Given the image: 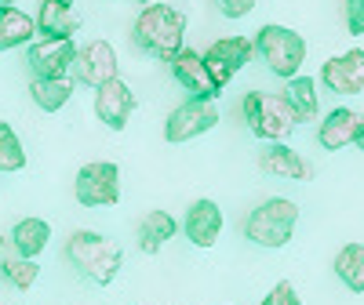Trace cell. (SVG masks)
Wrapping results in <instances>:
<instances>
[{
	"instance_id": "1",
	"label": "cell",
	"mask_w": 364,
	"mask_h": 305,
	"mask_svg": "<svg viewBox=\"0 0 364 305\" xmlns=\"http://www.w3.org/2000/svg\"><path fill=\"white\" fill-rule=\"evenodd\" d=\"M132 33L146 55L168 62L175 51H182V40H186V11H178L171 4H146L135 18Z\"/></svg>"
},
{
	"instance_id": "2",
	"label": "cell",
	"mask_w": 364,
	"mask_h": 305,
	"mask_svg": "<svg viewBox=\"0 0 364 305\" xmlns=\"http://www.w3.org/2000/svg\"><path fill=\"white\" fill-rule=\"evenodd\" d=\"M66 258L77 272H84L95 284H113L120 265H124V251L113 240H106L99 233H87V229H80L66 240Z\"/></svg>"
},
{
	"instance_id": "3",
	"label": "cell",
	"mask_w": 364,
	"mask_h": 305,
	"mask_svg": "<svg viewBox=\"0 0 364 305\" xmlns=\"http://www.w3.org/2000/svg\"><path fill=\"white\" fill-rule=\"evenodd\" d=\"M240 116H245L248 131L262 142H284L299 128V116L291 113V106L281 95H269V91H248L245 102H240Z\"/></svg>"
},
{
	"instance_id": "4",
	"label": "cell",
	"mask_w": 364,
	"mask_h": 305,
	"mask_svg": "<svg viewBox=\"0 0 364 305\" xmlns=\"http://www.w3.org/2000/svg\"><path fill=\"white\" fill-rule=\"evenodd\" d=\"M295 222H299V204H291L284 196H269L248 211L245 236L252 243H259V248H284L295 236Z\"/></svg>"
},
{
	"instance_id": "5",
	"label": "cell",
	"mask_w": 364,
	"mask_h": 305,
	"mask_svg": "<svg viewBox=\"0 0 364 305\" xmlns=\"http://www.w3.org/2000/svg\"><path fill=\"white\" fill-rule=\"evenodd\" d=\"M255 51L262 55V62L269 66V73L281 77V80H291L302 70V62H306V40H302L295 29L277 26V22H269V26L259 29Z\"/></svg>"
},
{
	"instance_id": "6",
	"label": "cell",
	"mask_w": 364,
	"mask_h": 305,
	"mask_svg": "<svg viewBox=\"0 0 364 305\" xmlns=\"http://www.w3.org/2000/svg\"><path fill=\"white\" fill-rule=\"evenodd\" d=\"M73 196L80 207H113L120 200V167L109 160L84 164L73 178Z\"/></svg>"
},
{
	"instance_id": "7",
	"label": "cell",
	"mask_w": 364,
	"mask_h": 305,
	"mask_svg": "<svg viewBox=\"0 0 364 305\" xmlns=\"http://www.w3.org/2000/svg\"><path fill=\"white\" fill-rule=\"evenodd\" d=\"M215 124H219V109H215V102L186 99L182 106H175V109L168 113V120H164V138H168L171 145H178V142H190V138L211 131Z\"/></svg>"
},
{
	"instance_id": "8",
	"label": "cell",
	"mask_w": 364,
	"mask_h": 305,
	"mask_svg": "<svg viewBox=\"0 0 364 305\" xmlns=\"http://www.w3.org/2000/svg\"><path fill=\"white\" fill-rule=\"evenodd\" d=\"M70 70H73V84H87V87H99L120 77V62L109 40H87L84 48H77Z\"/></svg>"
},
{
	"instance_id": "9",
	"label": "cell",
	"mask_w": 364,
	"mask_h": 305,
	"mask_svg": "<svg viewBox=\"0 0 364 305\" xmlns=\"http://www.w3.org/2000/svg\"><path fill=\"white\" fill-rule=\"evenodd\" d=\"M171 77H175V84L186 91L190 99H200V102H215L219 99V84L211 80V73H208V66H204V55L200 51H190V48H182V51H175L171 58Z\"/></svg>"
},
{
	"instance_id": "10",
	"label": "cell",
	"mask_w": 364,
	"mask_h": 305,
	"mask_svg": "<svg viewBox=\"0 0 364 305\" xmlns=\"http://www.w3.org/2000/svg\"><path fill=\"white\" fill-rule=\"evenodd\" d=\"M252 55H255V44L248 37H223V40H215L204 51V66H208L211 80H215L219 87H226L240 70L252 62Z\"/></svg>"
},
{
	"instance_id": "11",
	"label": "cell",
	"mask_w": 364,
	"mask_h": 305,
	"mask_svg": "<svg viewBox=\"0 0 364 305\" xmlns=\"http://www.w3.org/2000/svg\"><path fill=\"white\" fill-rule=\"evenodd\" d=\"M73 40L70 37H41L29 44L26 62L33 70V77H66L73 66Z\"/></svg>"
},
{
	"instance_id": "12",
	"label": "cell",
	"mask_w": 364,
	"mask_h": 305,
	"mask_svg": "<svg viewBox=\"0 0 364 305\" xmlns=\"http://www.w3.org/2000/svg\"><path fill=\"white\" fill-rule=\"evenodd\" d=\"M95 113H99V120H102L106 128L124 131L128 120H132V113H135V95H132V87L120 80V77L99 84V87H95Z\"/></svg>"
},
{
	"instance_id": "13",
	"label": "cell",
	"mask_w": 364,
	"mask_h": 305,
	"mask_svg": "<svg viewBox=\"0 0 364 305\" xmlns=\"http://www.w3.org/2000/svg\"><path fill=\"white\" fill-rule=\"evenodd\" d=\"M321 84L336 95H360L364 91V51H343L336 58H328L321 70Z\"/></svg>"
},
{
	"instance_id": "14",
	"label": "cell",
	"mask_w": 364,
	"mask_h": 305,
	"mask_svg": "<svg viewBox=\"0 0 364 305\" xmlns=\"http://www.w3.org/2000/svg\"><path fill=\"white\" fill-rule=\"evenodd\" d=\"M182 233L193 248H215L219 233H223V211L215 200H193L186 211V222H182Z\"/></svg>"
},
{
	"instance_id": "15",
	"label": "cell",
	"mask_w": 364,
	"mask_h": 305,
	"mask_svg": "<svg viewBox=\"0 0 364 305\" xmlns=\"http://www.w3.org/2000/svg\"><path fill=\"white\" fill-rule=\"evenodd\" d=\"M259 167L273 178H295V182H310L314 178V164L306 157H299V152L284 142H273L262 149V157H259Z\"/></svg>"
},
{
	"instance_id": "16",
	"label": "cell",
	"mask_w": 364,
	"mask_h": 305,
	"mask_svg": "<svg viewBox=\"0 0 364 305\" xmlns=\"http://www.w3.org/2000/svg\"><path fill=\"white\" fill-rule=\"evenodd\" d=\"M37 37H70L80 29V15L73 8V0H44L37 11Z\"/></svg>"
},
{
	"instance_id": "17",
	"label": "cell",
	"mask_w": 364,
	"mask_h": 305,
	"mask_svg": "<svg viewBox=\"0 0 364 305\" xmlns=\"http://www.w3.org/2000/svg\"><path fill=\"white\" fill-rule=\"evenodd\" d=\"M37 40V22L11 4H0V51H15Z\"/></svg>"
},
{
	"instance_id": "18",
	"label": "cell",
	"mask_w": 364,
	"mask_h": 305,
	"mask_svg": "<svg viewBox=\"0 0 364 305\" xmlns=\"http://www.w3.org/2000/svg\"><path fill=\"white\" fill-rule=\"evenodd\" d=\"M357 128H360V113H353V109H331L324 120H321V131H317V138H321V145L324 149H346L353 138H357Z\"/></svg>"
},
{
	"instance_id": "19",
	"label": "cell",
	"mask_w": 364,
	"mask_h": 305,
	"mask_svg": "<svg viewBox=\"0 0 364 305\" xmlns=\"http://www.w3.org/2000/svg\"><path fill=\"white\" fill-rule=\"evenodd\" d=\"M51 240V226L44 218H18L11 229V251L22 258H37Z\"/></svg>"
},
{
	"instance_id": "20",
	"label": "cell",
	"mask_w": 364,
	"mask_h": 305,
	"mask_svg": "<svg viewBox=\"0 0 364 305\" xmlns=\"http://www.w3.org/2000/svg\"><path fill=\"white\" fill-rule=\"evenodd\" d=\"M29 99H33L37 109H44V113H58L73 99V80L70 77H33Z\"/></svg>"
},
{
	"instance_id": "21",
	"label": "cell",
	"mask_w": 364,
	"mask_h": 305,
	"mask_svg": "<svg viewBox=\"0 0 364 305\" xmlns=\"http://www.w3.org/2000/svg\"><path fill=\"white\" fill-rule=\"evenodd\" d=\"M175 233H178V222L168 215V211H149V215L139 222V248L146 255H157Z\"/></svg>"
},
{
	"instance_id": "22",
	"label": "cell",
	"mask_w": 364,
	"mask_h": 305,
	"mask_svg": "<svg viewBox=\"0 0 364 305\" xmlns=\"http://www.w3.org/2000/svg\"><path fill=\"white\" fill-rule=\"evenodd\" d=\"M281 99L291 106V113L302 120H317V84L310 77H291L288 87L281 91Z\"/></svg>"
},
{
	"instance_id": "23",
	"label": "cell",
	"mask_w": 364,
	"mask_h": 305,
	"mask_svg": "<svg viewBox=\"0 0 364 305\" xmlns=\"http://www.w3.org/2000/svg\"><path fill=\"white\" fill-rule=\"evenodd\" d=\"M331 269L353 294H364V243H346L331 262Z\"/></svg>"
},
{
	"instance_id": "24",
	"label": "cell",
	"mask_w": 364,
	"mask_h": 305,
	"mask_svg": "<svg viewBox=\"0 0 364 305\" xmlns=\"http://www.w3.org/2000/svg\"><path fill=\"white\" fill-rule=\"evenodd\" d=\"M22 167H26V149H22L15 128L0 120V174H11V171H22Z\"/></svg>"
},
{
	"instance_id": "25",
	"label": "cell",
	"mask_w": 364,
	"mask_h": 305,
	"mask_svg": "<svg viewBox=\"0 0 364 305\" xmlns=\"http://www.w3.org/2000/svg\"><path fill=\"white\" fill-rule=\"evenodd\" d=\"M37 277H41V265H37V258L8 255V262H4V280H8L11 287H18V291H29V287L37 284Z\"/></svg>"
},
{
	"instance_id": "26",
	"label": "cell",
	"mask_w": 364,
	"mask_h": 305,
	"mask_svg": "<svg viewBox=\"0 0 364 305\" xmlns=\"http://www.w3.org/2000/svg\"><path fill=\"white\" fill-rule=\"evenodd\" d=\"M262 305H302V301H299L291 280H281V284H273V291L262 298Z\"/></svg>"
},
{
	"instance_id": "27",
	"label": "cell",
	"mask_w": 364,
	"mask_h": 305,
	"mask_svg": "<svg viewBox=\"0 0 364 305\" xmlns=\"http://www.w3.org/2000/svg\"><path fill=\"white\" fill-rule=\"evenodd\" d=\"M211 4L219 8L223 18H245V15H252L255 0H211Z\"/></svg>"
},
{
	"instance_id": "28",
	"label": "cell",
	"mask_w": 364,
	"mask_h": 305,
	"mask_svg": "<svg viewBox=\"0 0 364 305\" xmlns=\"http://www.w3.org/2000/svg\"><path fill=\"white\" fill-rule=\"evenodd\" d=\"M343 11H346V26H350V33L364 37V0H346Z\"/></svg>"
},
{
	"instance_id": "29",
	"label": "cell",
	"mask_w": 364,
	"mask_h": 305,
	"mask_svg": "<svg viewBox=\"0 0 364 305\" xmlns=\"http://www.w3.org/2000/svg\"><path fill=\"white\" fill-rule=\"evenodd\" d=\"M4 262H8V240L0 236V280H4Z\"/></svg>"
},
{
	"instance_id": "30",
	"label": "cell",
	"mask_w": 364,
	"mask_h": 305,
	"mask_svg": "<svg viewBox=\"0 0 364 305\" xmlns=\"http://www.w3.org/2000/svg\"><path fill=\"white\" fill-rule=\"evenodd\" d=\"M353 145L364 152V116H360V128H357V138H353Z\"/></svg>"
},
{
	"instance_id": "31",
	"label": "cell",
	"mask_w": 364,
	"mask_h": 305,
	"mask_svg": "<svg viewBox=\"0 0 364 305\" xmlns=\"http://www.w3.org/2000/svg\"><path fill=\"white\" fill-rule=\"evenodd\" d=\"M128 4H154V0H128Z\"/></svg>"
},
{
	"instance_id": "32",
	"label": "cell",
	"mask_w": 364,
	"mask_h": 305,
	"mask_svg": "<svg viewBox=\"0 0 364 305\" xmlns=\"http://www.w3.org/2000/svg\"><path fill=\"white\" fill-rule=\"evenodd\" d=\"M0 4H11V0H0Z\"/></svg>"
}]
</instances>
